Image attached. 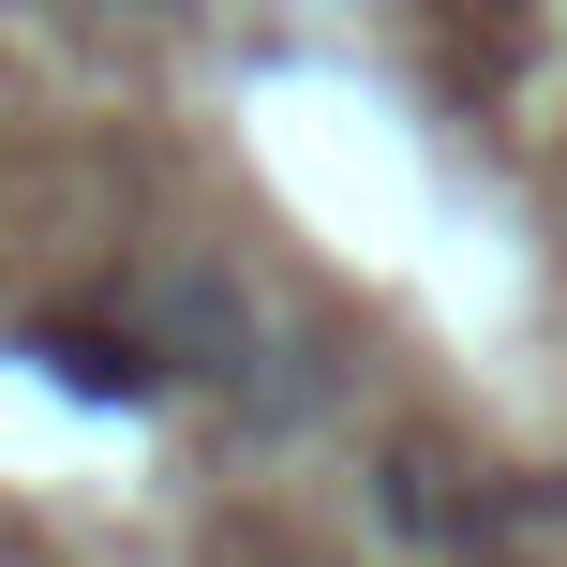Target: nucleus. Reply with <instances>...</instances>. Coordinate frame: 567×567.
I'll return each mask as SVG.
<instances>
[{
    "label": "nucleus",
    "instance_id": "f03ea898",
    "mask_svg": "<svg viewBox=\"0 0 567 567\" xmlns=\"http://www.w3.org/2000/svg\"><path fill=\"white\" fill-rule=\"evenodd\" d=\"M30 359H45V373H60L75 403H150V373H165L150 343H105V329H45Z\"/></svg>",
    "mask_w": 567,
    "mask_h": 567
},
{
    "label": "nucleus",
    "instance_id": "f257e3e1",
    "mask_svg": "<svg viewBox=\"0 0 567 567\" xmlns=\"http://www.w3.org/2000/svg\"><path fill=\"white\" fill-rule=\"evenodd\" d=\"M150 359L239 389V373H255V284H239L225 255H179L165 284H150Z\"/></svg>",
    "mask_w": 567,
    "mask_h": 567
}]
</instances>
